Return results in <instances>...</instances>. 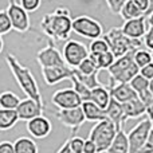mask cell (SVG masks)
Masks as SVG:
<instances>
[{
  "instance_id": "cell-1",
  "label": "cell",
  "mask_w": 153,
  "mask_h": 153,
  "mask_svg": "<svg viewBox=\"0 0 153 153\" xmlns=\"http://www.w3.org/2000/svg\"><path fill=\"white\" fill-rule=\"evenodd\" d=\"M40 30L50 40H66L73 31V19L70 11L65 7L56 8L54 12L46 13L40 22Z\"/></svg>"
},
{
  "instance_id": "cell-2",
  "label": "cell",
  "mask_w": 153,
  "mask_h": 153,
  "mask_svg": "<svg viewBox=\"0 0 153 153\" xmlns=\"http://www.w3.org/2000/svg\"><path fill=\"white\" fill-rule=\"evenodd\" d=\"M7 65H8V67H10L11 73H12L13 78L18 82L19 87H20L22 91L26 94V97L36 101L40 105H45L42 94H40L39 86H38V82H36V79H35L34 74L31 73V70H30L28 67L23 66V65L18 61V58H16L15 55H12V54H8L7 55Z\"/></svg>"
},
{
  "instance_id": "cell-3",
  "label": "cell",
  "mask_w": 153,
  "mask_h": 153,
  "mask_svg": "<svg viewBox=\"0 0 153 153\" xmlns=\"http://www.w3.org/2000/svg\"><path fill=\"white\" fill-rule=\"evenodd\" d=\"M134 53L136 51H130V53L125 54L120 58H116L113 65L108 69L109 83L106 89H110L117 83H129L140 73L138 66L133 61Z\"/></svg>"
},
{
  "instance_id": "cell-4",
  "label": "cell",
  "mask_w": 153,
  "mask_h": 153,
  "mask_svg": "<svg viewBox=\"0 0 153 153\" xmlns=\"http://www.w3.org/2000/svg\"><path fill=\"white\" fill-rule=\"evenodd\" d=\"M102 38L106 40L109 46V50L113 53L116 58L125 55L130 51H137L143 46L141 39H130L122 32L121 27H113L106 34L102 35Z\"/></svg>"
},
{
  "instance_id": "cell-5",
  "label": "cell",
  "mask_w": 153,
  "mask_h": 153,
  "mask_svg": "<svg viewBox=\"0 0 153 153\" xmlns=\"http://www.w3.org/2000/svg\"><path fill=\"white\" fill-rule=\"evenodd\" d=\"M117 128L110 120H102L98 121L91 128L89 134V140L94 143L97 153H106L110 144L113 143V138L117 134Z\"/></svg>"
},
{
  "instance_id": "cell-6",
  "label": "cell",
  "mask_w": 153,
  "mask_h": 153,
  "mask_svg": "<svg viewBox=\"0 0 153 153\" xmlns=\"http://www.w3.org/2000/svg\"><path fill=\"white\" fill-rule=\"evenodd\" d=\"M73 31L79 36L94 40L103 35V27L100 22L87 15H79L73 19Z\"/></svg>"
},
{
  "instance_id": "cell-7",
  "label": "cell",
  "mask_w": 153,
  "mask_h": 153,
  "mask_svg": "<svg viewBox=\"0 0 153 153\" xmlns=\"http://www.w3.org/2000/svg\"><path fill=\"white\" fill-rule=\"evenodd\" d=\"M62 56L67 66L76 69L79 63L89 56V48L78 40L69 39L62 48Z\"/></svg>"
},
{
  "instance_id": "cell-8",
  "label": "cell",
  "mask_w": 153,
  "mask_h": 153,
  "mask_svg": "<svg viewBox=\"0 0 153 153\" xmlns=\"http://www.w3.org/2000/svg\"><path fill=\"white\" fill-rule=\"evenodd\" d=\"M151 120L146 117L141 122H138L129 133H128V144H129V152L128 153H138L144 144L148 140V136L151 133Z\"/></svg>"
},
{
  "instance_id": "cell-9",
  "label": "cell",
  "mask_w": 153,
  "mask_h": 153,
  "mask_svg": "<svg viewBox=\"0 0 153 153\" xmlns=\"http://www.w3.org/2000/svg\"><path fill=\"white\" fill-rule=\"evenodd\" d=\"M5 11H7L8 18L11 20V24H12V30L20 32V34L28 31L30 27H31L30 16H28V12L20 4H18L15 0H10Z\"/></svg>"
},
{
  "instance_id": "cell-10",
  "label": "cell",
  "mask_w": 153,
  "mask_h": 153,
  "mask_svg": "<svg viewBox=\"0 0 153 153\" xmlns=\"http://www.w3.org/2000/svg\"><path fill=\"white\" fill-rule=\"evenodd\" d=\"M36 62L39 63V66L42 69L66 65V62L63 61L62 54L59 53V50L54 45V40H48L47 46L36 54Z\"/></svg>"
},
{
  "instance_id": "cell-11",
  "label": "cell",
  "mask_w": 153,
  "mask_h": 153,
  "mask_svg": "<svg viewBox=\"0 0 153 153\" xmlns=\"http://www.w3.org/2000/svg\"><path fill=\"white\" fill-rule=\"evenodd\" d=\"M55 118L65 125L66 128H70L73 132V136H76L78 129L85 124V116L81 106L74 109H65V110H58L55 113Z\"/></svg>"
},
{
  "instance_id": "cell-12",
  "label": "cell",
  "mask_w": 153,
  "mask_h": 153,
  "mask_svg": "<svg viewBox=\"0 0 153 153\" xmlns=\"http://www.w3.org/2000/svg\"><path fill=\"white\" fill-rule=\"evenodd\" d=\"M51 102L59 110L79 108L82 105V100L79 98V95L74 91V89H70V87L56 90L51 97Z\"/></svg>"
},
{
  "instance_id": "cell-13",
  "label": "cell",
  "mask_w": 153,
  "mask_h": 153,
  "mask_svg": "<svg viewBox=\"0 0 153 153\" xmlns=\"http://www.w3.org/2000/svg\"><path fill=\"white\" fill-rule=\"evenodd\" d=\"M45 105H40L39 102L31 100V98H24L20 100V103L16 108V113H18L19 121H30V120L35 118L38 116H42L45 111Z\"/></svg>"
},
{
  "instance_id": "cell-14",
  "label": "cell",
  "mask_w": 153,
  "mask_h": 153,
  "mask_svg": "<svg viewBox=\"0 0 153 153\" xmlns=\"http://www.w3.org/2000/svg\"><path fill=\"white\" fill-rule=\"evenodd\" d=\"M74 75V69H71L67 65L63 66H55V67H47V69H42V76L46 85L53 86L56 85L58 82H62L65 79H70Z\"/></svg>"
},
{
  "instance_id": "cell-15",
  "label": "cell",
  "mask_w": 153,
  "mask_h": 153,
  "mask_svg": "<svg viewBox=\"0 0 153 153\" xmlns=\"http://www.w3.org/2000/svg\"><path fill=\"white\" fill-rule=\"evenodd\" d=\"M26 126L30 136H32L35 138H46L51 133V130H53L51 121L46 116H43V114L27 121Z\"/></svg>"
},
{
  "instance_id": "cell-16",
  "label": "cell",
  "mask_w": 153,
  "mask_h": 153,
  "mask_svg": "<svg viewBox=\"0 0 153 153\" xmlns=\"http://www.w3.org/2000/svg\"><path fill=\"white\" fill-rule=\"evenodd\" d=\"M148 24H146V16H140V18L126 20L122 24L121 30L128 38L130 39H141L143 40L144 35L146 32Z\"/></svg>"
},
{
  "instance_id": "cell-17",
  "label": "cell",
  "mask_w": 153,
  "mask_h": 153,
  "mask_svg": "<svg viewBox=\"0 0 153 153\" xmlns=\"http://www.w3.org/2000/svg\"><path fill=\"white\" fill-rule=\"evenodd\" d=\"M105 113L108 120H110L114 125H116L117 130H121L125 128V120H124V110H122V105L116 101L114 98H110L108 108L105 109Z\"/></svg>"
},
{
  "instance_id": "cell-18",
  "label": "cell",
  "mask_w": 153,
  "mask_h": 153,
  "mask_svg": "<svg viewBox=\"0 0 153 153\" xmlns=\"http://www.w3.org/2000/svg\"><path fill=\"white\" fill-rule=\"evenodd\" d=\"M108 90L110 93V97L114 98L116 101H118L120 103L128 102V101L134 100V98L138 97L137 93L132 89V86L129 83H117Z\"/></svg>"
},
{
  "instance_id": "cell-19",
  "label": "cell",
  "mask_w": 153,
  "mask_h": 153,
  "mask_svg": "<svg viewBox=\"0 0 153 153\" xmlns=\"http://www.w3.org/2000/svg\"><path fill=\"white\" fill-rule=\"evenodd\" d=\"M121 105H122V110H124V120H125V122H126L128 120L138 118V117L146 114L145 106H144V103L141 102V100L138 97L134 98V100L128 101V102L121 103Z\"/></svg>"
},
{
  "instance_id": "cell-20",
  "label": "cell",
  "mask_w": 153,
  "mask_h": 153,
  "mask_svg": "<svg viewBox=\"0 0 153 153\" xmlns=\"http://www.w3.org/2000/svg\"><path fill=\"white\" fill-rule=\"evenodd\" d=\"M81 109H82V111H83V116H85L86 121L98 122V121H102V120H108L105 110L98 108L91 101H85V102H82Z\"/></svg>"
},
{
  "instance_id": "cell-21",
  "label": "cell",
  "mask_w": 153,
  "mask_h": 153,
  "mask_svg": "<svg viewBox=\"0 0 153 153\" xmlns=\"http://www.w3.org/2000/svg\"><path fill=\"white\" fill-rule=\"evenodd\" d=\"M110 98V93L105 86H98L95 89H91V91H90V101L93 103H95L98 108H101L102 110H105L108 108Z\"/></svg>"
},
{
  "instance_id": "cell-22",
  "label": "cell",
  "mask_w": 153,
  "mask_h": 153,
  "mask_svg": "<svg viewBox=\"0 0 153 153\" xmlns=\"http://www.w3.org/2000/svg\"><path fill=\"white\" fill-rule=\"evenodd\" d=\"M129 152V144H128V134L124 129L118 130L113 143L110 144L106 153H128Z\"/></svg>"
},
{
  "instance_id": "cell-23",
  "label": "cell",
  "mask_w": 153,
  "mask_h": 153,
  "mask_svg": "<svg viewBox=\"0 0 153 153\" xmlns=\"http://www.w3.org/2000/svg\"><path fill=\"white\" fill-rule=\"evenodd\" d=\"M19 117L16 110L0 108V130H10L18 124Z\"/></svg>"
},
{
  "instance_id": "cell-24",
  "label": "cell",
  "mask_w": 153,
  "mask_h": 153,
  "mask_svg": "<svg viewBox=\"0 0 153 153\" xmlns=\"http://www.w3.org/2000/svg\"><path fill=\"white\" fill-rule=\"evenodd\" d=\"M13 151L15 153H38V145L32 138L30 137H19L13 143Z\"/></svg>"
},
{
  "instance_id": "cell-25",
  "label": "cell",
  "mask_w": 153,
  "mask_h": 153,
  "mask_svg": "<svg viewBox=\"0 0 153 153\" xmlns=\"http://www.w3.org/2000/svg\"><path fill=\"white\" fill-rule=\"evenodd\" d=\"M89 58L94 62L95 66H97L100 70H108L109 67L113 65V62L116 61V56L113 55L111 51H106V53L97 54V55L89 54Z\"/></svg>"
},
{
  "instance_id": "cell-26",
  "label": "cell",
  "mask_w": 153,
  "mask_h": 153,
  "mask_svg": "<svg viewBox=\"0 0 153 153\" xmlns=\"http://www.w3.org/2000/svg\"><path fill=\"white\" fill-rule=\"evenodd\" d=\"M120 16L122 18V20H132V19H136V18H140V16H145L143 13V11L138 10L136 7V4L132 1V0H128L124 5H122L121 11L118 13Z\"/></svg>"
},
{
  "instance_id": "cell-27",
  "label": "cell",
  "mask_w": 153,
  "mask_h": 153,
  "mask_svg": "<svg viewBox=\"0 0 153 153\" xmlns=\"http://www.w3.org/2000/svg\"><path fill=\"white\" fill-rule=\"evenodd\" d=\"M20 103V98L12 91H4L0 94V108L16 110L18 105Z\"/></svg>"
},
{
  "instance_id": "cell-28",
  "label": "cell",
  "mask_w": 153,
  "mask_h": 153,
  "mask_svg": "<svg viewBox=\"0 0 153 153\" xmlns=\"http://www.w3.org/2000/svg\"><path fill=\"white\" fill-rule=\"evenodd\" d=\"M98 74H100V71L93 73V74H89V75H85V74H81V73L76 71L74 69V76L81 83H83L86 87H89L90 90L95 89V87H98V86H102V83L98 81Z\"/></svg>"
},
{
  "instance_id": "cell-29",
  "label": "cell",
  "mask_w": 153,
  "mask_h": 153,
  "mask_svg": "<svg viewBox=\"0 0 153 153\" xmlns=\"http://www.w3.org/2000/svg\"><path fill=\"white\" fill-rule=\"evenodd\" d=\"M70 79H71V82H73V89H74V91L79 95V98L82 100V102H85V101H90V91H91V90H90L89 87L85 86L83 83H81L74 75H73Z\"/></svg>"
},
{
  "instance_id": "cell-30",
  "label": "cell",
  "mask_w": 153,
  "mask_h": 153,
  "mask_svg": "<svg viewBox=\"0 0 153 153\" xmlns=\"http://www.w3.org/2000/svg\"><path fill=\"white\" fill-rule=\"evenodd\" d=\"M133 61H134V63L138 66V69H141V67L146 66V65L152 63V54L151 51L148 50H137L134 53V55H133Z\"/></svg>"
},
{
  "instance_id": "cell-31",
  "label": "cell",
  "mask_w": 153,
  "mask_h": 153,
  "mask_svg": "<svg viewBox=\"0 0 153 153\" xmlns=\"http://www.w3.org/2000/svg\"><path fill=\"white\" fill-rule=\"evenodd\" d=\"M106 51H110V50H109V46H108V43H106V40L103 39L102 36L90 42L89 54L97 55V54H102V53H106Z\"/></svg>"
},
{
  "instance_id": "cell-32",
  "label": "cell",
  "mask_w": 153,
  "mask_h": 153,
  "mask_svg": "<svg viewBox=\"0 0 153 153\" xmlns=\"http://www.w3.org/2000/svg\"><path fill=\"white\" fill-rule=\"evenodd\" d=\"M129 85L132 86V89L134 90V91L137 93V95H138L140 93H143V91H145V90H148V87H149V81H148L146 78H144L143 75H140V73H138V74L129 82Z\"/></svg>"
},
{
  "instance_id": "cell-33",
  "label": "cell",
  "mask_w": 153,
  "mask_h": 153,
  "mask_svg": "<svg viewBox=\"0 0 153 153\" xmlns=\"http://www.w3.org/2000/svg\"><path fill=\"white\" fill-rule=\"evenodd\" d=\"M75 70H76V71H79L81 74H85V75H89V74H93V73L101 71V70L95 66V63L89 58V56H87L85 61H82L81 63H79V66L76 67Z\"/></svg>"
},
{
  "instance_id": "cell-34",
  "label": "cell",
  "mask_w": 153,
  "mask_h": 153,
  "mask_svg": "<svg viewBox=\"0 0 153 153\" xmlns=\"http://www.w3.org/2000/svg\"><path fill=\"white\" fill-rule=\"evenodd\" d=\"M12 30V24L8 18V13L5 10H0V36L8 34Z\"/></svg>"
},
{
  "instance_id": "cell-35",
  "label": "cell",
  "mask_w": 153,
  "mask_h": 153,
  "mask_svg": "<svg viewBox=\"0 0 153 153\" xmlns=\"http://www.w3.org/2000/svg\"><path fill=\"white\" fill-rule=\"evenodd\" d=\"M69 143V146L71 149L73 153H83V144H85V140L79 136H73L67 140Z\"/></svg>"
},
{
  "instance_id": "cell-36",
  "label": "cell",
  "mask_w": 153,
  "mask_h": 153,
  "mask_svg": "<svg viewBox=\"0 0 153 153\" xmlns=\"http://www.w3.org/2000/svg\"><path fill=\"white\" fill-rule=\"evenodd\" d=\"M40 3H42V0H20L19 4L30 13V12H35V11L39 10Z\"/></svg>"
},
{
  "instance_id": "cell-37",
  "label": "cell",
  "mask_w": 153,
  "mask_h": 153,
  "mask_svg": "<svg viewBox=\"0 0 153 153\" xmlns=\"http://www.w3.org/2000/svg\"><path fill=\"white\" fill-rule=\"evenodd\" d=\"M105 1H106V4H108L110 12L114 13V15H118L122 5H124L128 0H105Z\"/></svg>"
},
{
  "instance_id": "cell-38",
  "label": "cell",
  "mask_w": 153,
  "mask_h": 153,
  "mask_svg": "<svg viewBox=\"0 0 153 153\" xmlns=\"http://www.w3.org/2000/svg\"><path fill=\"white\" fill-rule=\"evenodd\" d=\"M143 45H145V47L148 50L153 51V27H149L146 28V32L143 38Z\"/></svg>"
},
{
  "instance_id": "cell-39",
  "label": "cell",
  "mask_w": 153,
  "mask_h": 153,
  "mask_svg": "<svg viewBox=\"0 0 153 153\" xmlns=\"http://www.w3.org/2000/svg\"><path fill=\"white\" fill-rule=\"evenodd\" d=\"M138 153H153V130H151L148 136V140L144 144V146L138 151Z\"/></svg>"
},
{
  "instance_id": "cell-40",
  "label": "cell",
  "mask_w": 153,
  "mask_h": 153,
  "mask_svg": "<svg viewBox=\"0 0 153 153\" xmlns=\"http://www.w3.org/2000/svg\"><path fill=\"white\" fill-rule=\"evenodd\" d=\"M140 75H143L144 78H146L148 81H151L153 79V62L149 65H146V66L141 67L140 69Z\"/></svg>"
},
{
  "instance_id": "cell-41",
  "label": "cell",
  "mask_w": 153,
  "mask_h": 153,
  "mask_svg": "<svg viewBox=\"0 0 153 153\" xmlns=\"http://www.w3.org/2000/svg\"><path fill=\"white\" fill-rule=\"evenodd\" d=\"M0 153H15L13 143L11 141H1L0 143Z\"/></svg>"
},
{
  "instance_id": "cell-42",
  "label": "cell",
  "mask_w": 153,
  "mask_h": 153,
  "mask_svg": "<svg viewBox=\"0 0 153 153\" xmlns=\"http://www.w3.org/2000/svg\"><path fill=\"white\" fill-rule=\"evenodd\" d=\"M133 3L136 4V7L138 8V10L143 11V13L145 15L146 11H148L149 8V0H132Z\"/></svg>"
},
{
  "instance_id": "cell-43",
  "label": "cell",
  "mask_w": 153,
  "mask_h": 153,
  "mask_svg": "<svg viewBox=\"0 0 153 153\" xmlns=\"http://www.w3.org/2000/svg\"><path fill=\"white\" fill-rule=\"evenodd\" d=\"M83 153H97V148H95L94 143L89 138L85 140V144H83Z\"/></svg>"
},
{
  "instance_id": "cell-44",
  "label": "cell",
  "mask_w": 153,
  "mask_h": 153,
  "mask_svg": "<svg viewBox=\"0 0 153 153\" xmlns=\"http://www.w3.org/2000/svg\"><path fill=\"white\" fill-rule=\"evenodd\" d=\"M56 153H73V152H71V149H70V146H69V143L66 141V143H65L63 145L58 149V152Z\"/></svg>"
},
{
  "instance_id": "cell-45",
  "label": "cell",
  "mask_w": 153,
  "mask_h": 153,
  "mask_svg": "<svg viewBox=\"0 0 153 153\" xmlns=\"http://www.w3.org/2000/svg\"><path fill=\"white\" fill-rule=\"evenodd\" d=\"M146 24H148L149 27H153V12L151 13V15L146 16Z\"/></svg>"
},
{
  "instance_id": "cell-46",
  "label": "cell",
  "mask_w": 153,
  "mask_h": 153,
  "mask_svg": "<svg viewBox=\"0 0 153 153\" xmlns=\"http://www.w3.org/2000/svg\"><path fill=\"white\" fill-rule=\"evenodd\" d=\"M152 12H153V0H149V8H148V11H146L145 16L151 15V13H152Z\"/></svg>"
},
{
  "instance_id": "cell-47",
  "label": "cell",
  "mask_w": 153,
  "mask_h": 153,
  "mask_svg": "<svg viewBox=\"0 0 153 153\" xmlns=\"http://www.w3.org/2000/svg\"><path fill=\"white\" fill-rule=\"evenodd\" d=\"M3 48H4V42H3V38L0 36V54L3 53Z\"/></svg>"
},
{
  "instance_id": "cell-48",
  "label": "cell",
  "mask_w": 153,
  "mask_h": 153,
  "mask_svg": "<svg viewBox=\"0 0 153 153\" xmlns=\"http://www.w3.org/2000/svg\"><path fill=\"white\" fill-rule=\"evenodd\" d=\"M148 89H149V91H151L152 94H153V79H151V81H149V87H148Z\"/></svg>"
},
{
  "instance_id": "cell-49",
  "label": "cell",
  "mask_w": 153,
  "mask_h": 153,
  "mask_svg": "<svg viewBox=\"0 0 153 153\" xmlns=\"http://www.w3.org/2000/svg\"><path fill=\"white\" fill-rule=\"evenodd\" d=\"M151 128H152V130H153V118L151 120Z\"/></svg>"
},
{
  "instance_id": "cell-50",
  "label": "cell",
  "mask_w": 153,
  "mask_h": 153,
  "mask_svg": "<svg viewBox=\"0 0 153 153\" xmlns=\"http://www.w3.org/2000/svg\"><path fill=\"white\" fill-rule=\"evenodd\" d=\"M151 54H152V62H153V51H152V53H151Z\"/></svg>"
}]
</instances>
